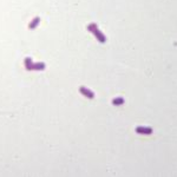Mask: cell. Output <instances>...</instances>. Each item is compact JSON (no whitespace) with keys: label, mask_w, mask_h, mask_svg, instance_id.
I'll list each match as a JSON object with an SVG mask.
<instances>
[{"label":"cell","mask_w":177,"mask_h":177,"mask_svg":"<svg viewBox=\"0 0 177 177\" xmlns=\"http://www.w3.org/2000/svg\"><path fill=\"white\" fill-rule=\"evenodd\" d=\"M124 98L123 97H117V98H115L114 100H112V104L114 105H116V106H118V105H122V104H124Z\"/></svg>","instance_id":"cell-7"},{"label":"cell","mask_w":177,"mask_h":177,"mask_svg":"<svg viewBox=\"0 0 177 177\" xmlns=\"http://www.w3.org/2000/svg\"><path fill=\"white\" fill-rule=\"evenodd\" d=\"M39 22H40V18H39V17H36L33 20H32V21L30 22L28 28H30V30H34V28L39 25Z\"/></svg>","instance_id":"cell-5"},{"label":"cell","mask_w":177,"mask_h":177,"mask_svg":"<svg viewBox=\"0 0 177 177\" xmlns=\"http://www.w3.org/2000/svg\"><path fill=\"white\" fill-rule=\"evenodd\" d=\"M45 67H46L45 63L39 61V63H34V64H33V66H32V70H36V71H43V70H45Z\"/></svg>","instance_id":"cell-4"},{"label":"cell","mask_w":177,"mask_h":177,"mask_svg":"<svg viewBox=\"0 0 177 177\" xmlns=\"http://www.w3.org/2000/svg\"><path fill=\"white\" fill-rule=\"evenodd\" d=\"M79 92L82 93V94H84L85 97L90 98V99H93V98H94V93H93L91 90H88L87 87H85V86H80V87H79Z\"/></svg>","instance_id":"cell-2"},{"label":"cell","mask_w":177,"mask_h":177,"mask_svg":"<svg viewBox=\"0 0 177 177\" xmlns=\"http://www.w3.org/2000/svg\"><path fill=\"white\" fill-rule=\"evenodd\" d=\"M24 64H25V67L27 71H32V66H33V61H32L31 58H25V60H24Z\"/></svg>","instance_id":"cell-6"},{"label":"cell","mask_w":177,"mask_h":177,"mask_svg":"<svg viewBox=\"0 0 177 177\" xmlns=\"http://www.w3.org/2000/svg\"><path fill=\"white\" fill-rule=\"evenodd\" d=\"M152 129L151 127H147V126H137L136 127V132L137 133H142V135H150L152 133Z\"/></svg>","instance_id":"cell-3"},{"label":"cell","mask_w":177,"mask_h":177,"mask_svg":"<svg viewBox=\"0 0 177 177\" xmlns=\"http://www.w3.org/2000/svg\"><path fill=\"white\" fill-rule=\"evenodd\" d=\"M87 31L88 32H91V33L94 34V37L97 38V40L99 43H105L106 42V37L105 34L103 33V32L98 28V25L96 22H91V24H88L87 25Z\"/></svg>","instance_id":"cell-1"}]
</instances>
